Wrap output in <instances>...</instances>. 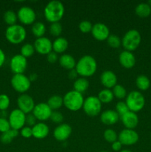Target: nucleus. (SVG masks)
<instances>
[{"label":"nucleus","instance_id":"1","mask_svg":"<svg viewBox=\"0 0 151 152\" xmlns=\"http://www.w3.org/2000/svg\"><path fill=\"white\" fill-rule=\"evenodd\" d=\"M78 76L89 77L93 76L97 70V62L95 58L90 55H84L76 62L75 68Z\"/></svg>","mask_w":151,"mask_h":152},{"label":"nucleus","instance_id":"2","mask_svg":"<svg viewBox=\"0 0 151 152\" xmlns=\"http://www.w3.org/2000/svg\"><path fill=\"white\" fill-rule=\"evenodd\" d=\"M65 6L58 0L50 1L46 4L44 9V15L46 20L50 23L59 22L65 15Z\"/></svg>","mask_w":151,"mask_h":152},{"label":"nucleus","instance_id":"3","mask_svg":"<svg viewBox=\"0 0 151 152\" xmlns=\"http://www.w3.org/2000/svg\"><path fill=\"white\" fill-rule=\"evenodd\" d=\"M84 101L83 95L74 90L67 92L63 97L64 105L71 111H77L82 108Z\"/></svg>","mask_w":151,"mask_h":152},{"label":"nucleus","instance_id":"4","mask_svg":"<svg viewBox=\"0 0 151 152\" xmlns=\"http://www.w3.org/2000/svg\"><path fill=\"white\" fill-rule=\"evenodd\" d=\"M142 41L141 34L137 30L131 29L124 34L121 39V45L125 50L133 51L140 45Z\"/></svg>","mask_w":151,"mask_h":152},{"label":"nucleus","instance_id":"5","mask_svg":"<svg viewBox=\"0 0 151 152\" xmlns=\"http://www.w3.org/2000/svg\"><path fill=\"white\" fill-rule=\"evenodd\" d=\"M27 32L22 25L16 24L14 25L8 26L5 31L6 39L10 43L18 45L25 41Z\"/></svg>","mask_w":151,"mask_h":152},{"label":"nucleus","instance_id":"6","mask_svg":"<svg viewBox=\"0 0 151 152\" xmlns=\"http://www.w3.org/2000/svg\"><path fill=\"white\" fill-rule=\"evenodd\" d=\"M125 102L129 111L136 113L143 109L145 105V99L141 92L133 91L127 95Z\"/></svg>","mask_w":151,"mask_h":152},{"label":"nucleus","instance_id":"7","mask_svg":"<svg viewBox=\"0 0 151 152\" xmlns=\"http://www.w3.org/2000/svg\"><path fill=\"white\" fill-rule=\"evenodd\" d=\"M102 103L97 96H90L84 99L83 110L89 117H96L102 111Z\"/></svg>","mask_w":151,"mask_h":152},{"label":"nucleus","instance_id":"8","mask_svg":"<svg viewBox=\"0 0 151 152\" xmlns=\"http://www.w3.org/2000/svg\"><path fill=\"white\" fill-rule=\"evenodd\" d=\"M10 83L13 88L22 94L28 91L31 86L30 80L24 74H14L12 77Z\"/></svg>","mask_w":151,"mask_h":152},{"label":"nucleus","instance_id":"9","mask_svg":"<svg viewBox=\"0 0 151 152\" xmlns=\"http://www.w3.org/2000/svg\"><path fill=\"white\" fill-rule=\"evenodd\" d=\"M26 115L19 108L13 109L10 113L8 117V121L10 123V128L16 131H20L25 126Z\"/></svg>","mask_w":151,"mask_h":152},{"label":"nucleus","instance_id":"10","mask_svg":"<svg viewBox=\"0 0 151 152\" xmlns=\"http://www.w3.org/2000/svg\"><path fill=\"white\" fill-rule=\"evenodd\" d=\"M17 17L19 22L23 25H32L35 23L36 14L35 10L28 6H23L19 9L17 12Z\"/></svg>","mask_w":151,"mask_h":152},{"label":"nucleus","instance_id":"11","mask_svg":"<svg viewBox=\"0 0 151 152\" xmlns=\"http://www.w3.org/2000/svg\"><path fill=\"white\" fill-rule=\"evenodd\" d=\"M28 67V60L19 53L11 58L10 62V68L14 74H24Z\"/></svg>","mask_w":151,"mask_h":152},{"label":"nucleus","instance_id":"12","mask_svg":"<svg viewBox=\"0 0 151 152\" xmlns=\"http://www.w3.org/2000/svg\"><path fill=\"white\" fill-rule=\"evenodd\" d=\"M139 137L133 129H124L118 135V140L123 145H133L139 141Z\"/></svg>","mask_w":151,"mask_h":152},{"label":"nucleus","instance_id":"13","mask_svg":"<svg viewBox=\"0 0 151 152\" xmlns=\"http://www.w3.org/2000/svg\"><path fill=\"white\" fill-rule=\"evenodd\" d=\"M17 105L19 110L25 114H28L33 112L36 104L32 96L27 94H22L18 97Z\"/></svg>","mask_w":151,"mask_h":152},{"label":"nucleus","instance_id":"14","mask_svg":"<svg viewBox=\"0 0 151 152\" xmlns=\"http://www.w3.org/2000/svg\"><path fill=\"white\" fill-rule=\"evenodd\" d=\"M33 46L36 51L41 55H47L53 51V42L45 37L37 38L34 42Z\"/></svg>","mask_w":151,"mask_h":152},{"label":"nucleus","instance_id":"15","mask_svg":"<svg viewBox=\"0 0 151 152\" xmlns=\"http://www.w3.org/2000/svg\"><path fill=\"white\" fill-rule=\"evenodd\" d=\"M52 110L45 102H41L35 105L32 114L40 122H44L49 120L52 114Z\"/></svg>","mask_w":151,"mask_h":152},{"label":"nucleus","instance_id":"16","mask_svg":"<svg viewBox=\"0 0 151 152\" xmlns=\"http://www.w3.org/2000/svg\"><path fill=\"white\" fill-rule=\"evenodd\" d=\"M92 36L93 38L98 41H105L107 40L110 36V30L105 24L102 22H97L93 25L91 31Z\"/></svg>","mask_w":151,"mask_h":152},{"label":"nucleus","instance_id":"17","mask_svg":"<svg viewBox=\"0 0 151 152\" xmlns=\"http://www.w3.org/2000/svg\"><path fill=\"white\" fill-rule=\"evenodd\" d=\"M72 133V128L67 123H62L56 126L53 131V137L59 142H65L70 137Z\"/></svg>","mask_w":151,"mask_h":152},{"label":"nucleus","instance_id":"18","mask_svg":"<svg viewBox=\"0 0 151 152\" xmlns=\"http://www.w3.org/2000/svg\"><path fill=\"white\" fill-rule=\"evenodd\" d=\"M100 80L101 83L105 88L110 89L117 85L118 78L115 73L107 70L102 72V74H101Z\"/></svg>","mask_w":151,"mask_h":152},{"label":"nucleus","instance_id":"19","mask_svg":"<svg viewBox=\"0 0 151 152\" xmlns=\"http://www.w3.org/2000/svg\"><path fill=\"white\" fill-rule=\"evenodd\" d=\"M119 63L121 66L127 69L133 68L136 65V57L132 52L128 50H123L118 56Z\"/></svg>","mask_w":151,"mask_h":152},{"label":"nucleus","instance_id":"20","mask_svg":"<svg viewBox=\"0 0 151 152\" xmlns=\"http://www.w3.org/2000/svg\"><path fill=\"white\" fill-rule=\"evenodd\" d=\"M124 127L127 129H134L139 124V117L136 113L129 111L120 117Z\"/></svg>","mask_w":151,"mask_h":152},{"label":"nucleus","instance_id":"21","mask_svg":"<svg viewBox=\"0 0 151 152\" xmlns=\"http://www.w3.org/2000/svg\"><path fill=\"white\" fill-rule=\"evenodd\" d=\"M120 116L115 110H106L100 115V120L103 124L106 126L115 125L119 120Z\"/></svg>","mask_w":151,"mask_h":152},{"label":"nucleus","instance_id":"22","mask_svg":"<svg viewBox=\"0 0 151 152\" xmlns=\"http://www.w3.org/2000/svg\"><path fill=\"white\" fill-rule=\"evenodd\" d=\"M33 137L36 139L42 140L47 137L50 132V129L47 125L43 122L36 123L33 127H32Z\"/></svg>","mask_w":151,"mask_h":152},{"label":"nucleus","instance_id":"23","mask_svg":"<svg viewBox=\"0 0 151 152\" xmlns=\"http://www.w3.org/2000/svg\"><path fill=\"white\" fill-rule=\"evenodd\" d=\"M59 62L62 68L68 71L74 69L76 65V62L73 56L67 53H64L59 58Z\"/></svg>","mask_w":151,"mask_h":152},{"label":"nucleus","instance_id":"24","mask_svg":"<svg viewBox=\"0 0 151 152\" xmlns=\"http://www.w3.org/2000/svg\"><path fill=\"white\" fill-rule=\"evenodd\" d=\"M69 43L65 38L57 37L53 42V50L56 53H63L68 49Z\"/></svg>","mask_w":151,"mask_h":152},{"label":"nucleus","instance_id":"25","mask_svg":"<svg viewBox=\"0 0 151 152\" xmlns=\"http://www.w3.org/2000/svg\"><path fill=\"white\" fill-rule=\"evenodd\" d=\"M89 88V81L84 77H78L73 83V90L81 94L86 91Z\"/></svg>","mask_w":151,"mask_h":152},{"label":"nucleus","instance_id":"26","mask_svg":"<svg viewBox=\"0 0 151 152\" xmlns=\"http://www.w3.org/2000/svg\"><path fill=\"white\" fill-rule=\"evenodd\" d=\"M47 104L52 111H58L64 105L63 97L59 95H53L49 98Z\"/></svg>","mask_w":151,"mask_h":152},{"label":"nucleus","instance_id":"27","mask_svg":"<svg viewBox=\"0 0 151 152\" xmlns=\"http://www.w3.org/2000/svg\"><path fill=\"white\" fill-rule=\"evenodd\" d=\"M135 13L140 18H146L151 13V7L147 3H139L135 8Z\"/></svg>","mask_w":151,"mask_h":152},{"label":"nucleus","instance_id":"28","mask_svg":"<svg viewBox=\"0 0 151 152\" xmlns=\"http://www.w3.org/2000/svg\"><path fill=\"white\" fill-rule=\"evenodd\" d=\"M19 134V131L14 130V129H10L7 132L1 134L0 136V141L3 144H10L13 140L17 137Z\"/></svg>","mask_w":151,"mask_h":152},{"label":"nucleus","instance_id":"29","mask_svg":"<svg viewBox=\"0 0 151 152\" xmlns=\"http://www.w3.org/2000/svg\"><path fill=\"white\" fill-rule=\"evenodd\" d=\"M97 97L99 98V99L101 101L102 103L105 104L110 103V102H112L114 99L113 91L110 89L107 88H105L103 89V90L101 91H99V93L98 94Z\"/></svg>","mask_w":151,"mask_h":152},{"label":"nucleus","instance_id":"30","mask_svg":"<svg viewBox=\"0 0 151 152\" xmlns=\"http://www.w3.org/2000/svg\"><path fill=\"white\" fill-rule=\"evenodd\" d=\"M31 31L36 39L43 37L46 33V26L43 22H36L33 24Z\"/></svg>","mask_w":151,"mask_h":152},{"label":"nucleus","instance_id":"31","mask_svg":"<svg viewBox=\"0 0 151 152\" xmlns=\"http://www.w3.org/2000/svg\"><path fill=\"white\" fill-rule=\"evenodd\" d=\"M136 85L139 90L146 91L150 88V81L147 76L142 74V75L138 76L136 78Z\"/></svg>","mask_w":151,"mask_h":152},{"label":"nucleus","instance_id":"32","mask_svg":"<svg viewBox=\"0 0 151 152\" xmlns=\"http://www.w3.org/2000/svg\"><path fill=\"white\" fill-rule=\"evenodd\" d=\"M3 19H4V22H5L8 26L14 25H16V22H17L18 20L17 13H15L13 10H8L4 13Z\"/></svg>","mask_w":151,"mask_h":152},{"label":"nucleus","instance_id":"33","mask_svg":"<svg viewBox=\"0 0 151 152\" xmlns=\"http://www.w3.org/2000/svg\"><path fill=\"white\" fill-rule=\"evenodd\" d=\"M35 51L36 50L33 45L30 44V43H25L21 48L20 54L27 59V58L32 56L35 53Z\"/></svg>","mask_w":151,"mask_h":152},{"label":"nucleus","instance_id":"34","mask_svg":"<svg viewBox=\"0 0 151 152\" xmlns=\"http://www.w3.org/2000/svg\"><path fill=\"white\" fill-rule=\"evenodd\" d=\"M113 94L114 97L117 98L118 99H124L127 96V91H126L125 88L122 86L121 85L117 84L113 88Z\"/></svg>","mask_w":151,"mask_h":152},{"label":"nucleus","instance_id":"35","mask_svg":"<svg viewBox=\"0 0 151 152\" xmlns=\"http://www.w3.org/2000/svg\"><path fill=\"white\" fill-rule=\"evenodd\" d=\"M107 42L113 48H118L121 45V39L115 34H110L107 39Z\"/></svg>","mask_w":151,"mask_h":152},{"label":"nucleus","instance_id":"36","mask_svg":"<svg viewBox=\"0 0 151 152\" xmlns=\"http://www.w3.org/2000/svg\"><path fill=\"white\" fill-rule=\"evenodd\" d=\"M103 136L105 140L107 142H110V143H113V142L118 140V134L113 129H106L104 132Z\"/></svg>","mask_w":151,"mask_h":152},{"label":"nucleus","instance_id":"37","mask_svg":"<svg viewBox=\"0 0 151 152\" xmlns=\"http://www.w3.org/2000/svg\"><path fill=\"white\" fill-rule=\"evenodd\" d=\"M62 25H61L60 22H54V23H51L49 28V31L50 34L52 36L56 37H59V36L62 34Z\"/></svg>","mask_w":151,"mask_h":152},{"label":"nucleus","instance_id":"38","mask_svg":"<svg viewBox=\"0 0 151 152\" xmlns=\"http://www.w3.org/2000/svg\"><path fill=\"white\" fill-rule=\"evenodd\" d=\"M10 99L5 94H0V111H4L9 108Z\"/></svg>","mask_w":151,"mask_h":152},{"label":"nucleus","instance_id":"39","mask_svg":"<svg viewBox=\"0 0 151 152\" xmlns=\"http://www.w3.org/2000/svg\"><path fill=\"white\" fill-rule=\"evenodd\" d=\"M92 28H93V24L90 21H81L79 23V25H78V29H79L81 32L84 33V34L91 32Z\"/></svg>","mask_w":151,"mask_h":152},{"label":"nucleus","instance_id":"40","mask_svg":"<svg viewBox=\"0 0 151 152\" xmlns=\"http://www.w3.org/2000/svg\"><path fill=\"white\" fill-rule=\"evenodd\" d=\"M50 120H51L53 123H56V124H62V122L64 120V116L60 111H53L52 114L50 115Z\"/></svg>","mask_w":151,"mask_h":152},{"label":"nucleus","instance_id":"41","mask_svg":"<svg viewBox=\"0 0 151 152\" xmlns=\"http://www.w3.org/2000/svg\"><path fill=\"white\" fill-rule=\"evenodd\" d=\"M115 111L118 114V115L121 117L123 114H126L127 112L129 111V108L127 107V104L125 102H122V101H120V102H117L116 105H115Z\"/></svg>","mask_w":151,"mask_h":152},{"label":"nucleus","instance_id":"42","mask_svg":"<svg viewBox=\"0 0 151 152\" xmlns=\"http://www.w3.org/2000/svg\"><path fill=\"white\" fill-rule=\"evenodd\" d=\"M10 129H11V128H10L8 120L6 119L5 117H0V132L3 134L4 132H7Z\"/></svg>","mask_w":151,"mask_h":152},{"label":"nucleus","instance_id":"43","mask_svg":"<svg viewBox=\"0 0 151 152\" xmlns=\"http://www.w3.org/2000/svg\"><path fill=\"white\" fill-rule=\"evenodd\" d=\"M19 134H20L24 138H26V139L32 137V128L29 127V126H25V127H23L20 131H19Z\"/></svg>","mask_w":151,"mask_h":152},{"label":"nucleus","instance_id":"44","mask_svg":"<svg viewBox=\"0 0 151 152\" xmlns=\"http://www.w3.org/2000/svg\"><path fill=\"white\" fill-rule=\"evenodd\" d=\"M36 118L34 117L33 114H28L26 115V120H25V125L27 126L32 128L36 124Z\"/></svg>","mask_w":151,"mask_h":152},{"label":"nucleus","instance_id":"45","mask_svg":"<svg viewBox=\"0 0 151 152\" xmlns=\"http://www.w3.org/2000/svg\"><path fill=\"white\" fill-rule=\"evenodd\" d=\"M47 59L50 63H55L59 60V57H58V53L56 52L51 51L47 55Z\"/></svg>","mask_w":151,"mask_h":152},{"label":"nucleus","instance_id":"46","mask_svg":"<svg viewBox=\"0 0 151 152\" xmlns=\"http://www.w3.org/2000/svg\"><path fill=\"white\" fill-rule=\"evenodd\" d=\"M122 144L119 142L118 140H116L115 142L112 143V149L114 151H121V148H122Z\"/></svg>","mask_w":151,"mask_h":152},{"label":"nucleus","instance_id":"47","mask_svg":"<svg viewBox=\"0 0 151 152\" xmlns=\"http://www.w3.org/2000/svg\"><path fill=\"white\" fill-rule=\"evenodd\" d=\"M78 73H77V71H76V69L74 68V69H72L70 70V71H69V72H68V77H69L70 79H71V80H76L77 78H78Z\"/></svg>","mask_w":151,"mask_h":152},{"label":"nucleus","instance_id":"48","mask_svg":"<svg viewBox=\"0 0 151 152\" xmlns=\"http://www.w3.org/2000/svg\"><path fill=\"white\" fill-rule=\"evenodd\" d=\"M6 60V56L4 53V50L1 48H0V68L3 66Z\"/></svg>","mask_w":151,"mask_h":152},{"label":"nucleus","instance_id":"49","mask_svg":"<svg viewBox=\"0 0 151 152\" xmlns=\"http://www.w3.org/2000/svg\"><path fill=\"white\" fill-rule=\"evenodd\" d=\"M37 77H38L37 74H36V73H33V74H31L28 77V78H29V80H30V82H33V81H35V80H36Z\"/></svg>","mask_w":151,"mask_h":152},{"label":"nucleus","instance_id":"50","mask_svg":"<svg viewBox=\"0 0 151 152\" xmlns=\"http://www.w3.org/2000/svg\"><path fill=\"white\" fill-rule=\"evenodd\" d=\"M119 152H132L130 150H128V149H123L121 150V151H120Z\"/></svg>","mask_w":151,"mask_h":152},{"label":"nucleus","instance_id":"51","mask_svg":"<svg viewBox=\"0 0 151 152\" xmlns=\"http://www.w3.org/2000/svg\"><path fill=\"white\" fill-rule=\"evenodd\" d=\"M147 4H149V5H150V7H151V0H150V1H148Z\"/></svg>","mask_w":151,"mask_h":152},{"label":"nucleus","instance_id":"52","mask_svg":"<svg viewBox=\"0 0 151 152\" xmlns=\"http://www.w3.org/2000/svg\"><path fill=\"white\" fill-rule=\"evenodd\" d=\"M101 152H107V151H101Z\"/></svg>","mask_w":151,"mask_h":152},{"label":"nucleus","instance_id":"53","mask_svg":"<svg viewBox=\"0 0 151 152\" xmlns=\"http://www.w3.org/2000/svg\"><path fill=\"white\" fill-rule=\"evenodd\" d=\"M0 115H1V111H0Z\"/></svg>","mask_w":151,"mask_h":152}]
</instances>
